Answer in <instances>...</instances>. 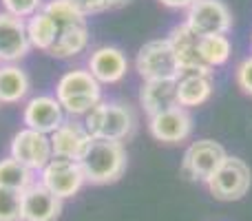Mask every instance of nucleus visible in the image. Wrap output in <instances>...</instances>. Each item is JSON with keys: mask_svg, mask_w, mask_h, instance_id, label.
Returning a JSON list of instances; mask_svg holds the SVG:
<instances>
[{"mask_svg": "<svg viewBox=\"0 0 252 221\" xmlns=\"http://www.w3.org/2000/svg\"><path fill=\"white\" fill-rule=\"evenodd\" d=\"M226 151L221 144L213 142V139H199L195 142L184 155V173L190 179H199V182H208L217 168L226 159Z\"/></svg>", "mask_w": 252, "mask_h": 221, "instance_id": "obj_10", "label": "nucleus"}, {"mask_svg": "<svg viewBox=\"0 0 252 221\" xmlns=\"http://www.w3.org/2000/svg\"><path fill=\"white\" fill-rule=\"evenodd\" d=\"M56 100L60 102L62 111L71 115H87L102 102L100 82L84 69L66 71L58 80Z\"/></svg>", "mask_w": 252, "mask_h": 221, "instance_id": "obj_3", "label": "nucleus"}, {"mask_svg": "<svg viewBox=\"0 0 252 221\" xmlns=\"http://www.w3.org/2000/svg\"><path fill=\"white\" fill-rule=\"evenodd\" d=\"M27 35H29L31 47L49 53V49H51L53 42H56L58 27H56V22H53V18L49 16V13L38 11L35 16L29 18V22H27Z\"/></svg>", "mask_w": 252, "mask_h": 221, "instance_id": "obj_21", "label": "nucleus"}, {"mask_svg": "<svg viewBox=\"0 0 252 221\" xmlns=\"http://www.w3.org/2000/svg\"><path fill=\"white\" fill-rule=\"evenodd\" d=\"M128 71V60L118 47H97L89 58V73L100 84H115Z\"/></svg>", "mask_w": 252, "mask_h": 221, "instance_id": "obj_16", "label": "nucleus"}, {"mask_svg": "<svg viewBox=\"0 0 252 221\" xmlns=\"http://www.w3.org/2000/svg\"><path fill=\"white\" fill-rule=\"evenodd\" d=\"M62 215V199L40 184H31L22 192V221H58Z\"/></svg>", "mask_w": 252, "mask_h": 221, "instance_id": "obj_13", "label": "nucleus"}, {"mask_svg": "<svg viewBox=\"0 0 252 221\" xmlns=\"http://www.w3.org/2000/svg\"><path fill=\"white\" fill-rule=\"evenodd\" d=\"M168 42L182 71H210L201 56V35L190 31L186 25L175 27L168 35Z\"/></svg>", "mask_w": 252, "mask_h": 221, "instance_id": "obj_15", "label": "nucleus"}, {"mask_svg": "<svg viewBox=\"0 0 252 221\" xmlns=\"http://www.w3.org/2000/svg\"><path fill=\"white\" fill-rule=\"evenodd\" d=\"M49 139H51L53 157H64V159L73 161H80V157L87 153V148L93 142L87 126L78 124V122H62Z\"/></svg>", "mask_w": 252, "mask_h": 221, "instance_id": "obj_11", "label": "nucleus"}, {"mask_svg": "<svg viewBox=\"0 0 252 221\" xmlns=\"http://www.w3.org/2000/svg\"><path fill=\"white\" fill-rule=\"evenodd\" d=\"M151 133L155 139L166 144H177L182 139H186L192 130V117L188 115L186 109L177 106V109H170L166 113L151 117Z\"/></svg>", "mask_w": 252, "mask_h": 221, "instance_id": "obj_17", "label": "nucleus"}, {"mask_svg": "<svg viewBox=\"0 0 252 221\" xmlns=\"http://www.w3.org/2000/svg\"><path fill=\"white\" fill-rule=\"evenodd\" d=\"M80 13L89 16V13H100L106 9H115V0H69Z\"/></svg>", "mask_w": 252, "mask_h": 221, "instance_id": "obj_26", "label": "nucleus"}, {"mask_svg": "<svg viewBox=\"0 0 252 221\" xmlns=\"http://www.w3.org/2000/svg\"><path fill=\"white\" fill-rule=\"evenodd\" d=\"M213 93L210 71H182L177 78V100L182 109L201 106Z\"/></svg>", "mask_w": 252, "mask_h": 221, "instance_id": "obj_19", "label": "nucleus"}, {"mask_svg": "<svg viewBox=\"0 0 252 221\" xmlns=\"http://www.w3.org/2000/svg\"><path fill=\"white\" fill-rule=\"evenodd\" d=\"M135 66L146 82L148 80H177L182 73V66L175 58L168 38L151 40V42L144 44L137 53Z\"/></svg>", "mask_w": 252, "mask_h": 221, "instance_id": "obj_5", "label": "nucleus"}, {"mask_svg": "<svg viewBox=\"0 0 252 221\" xmlns=\"http://www.w3.org/2000/svg\"><path fill=\"white\" fill-rule=\"evenodd\" d=\"M0 221H22V192L0 188Z\"/></svg>", "mask_w": 252, "mask_h": 221, "instance_id": "obj_24", "label": "nucleus"}, {"mask_svg": "<svg viewBox=\"0 0 252 221\" xmlns=\"http://www.w3.org/2000/svg\"><path fill=\"white\" fill-rule=\"evenodd\" d=\"M22 122L27 124V128L38 130V133H44V135H51L53 130L64 122V113H62V106L56 97L38 95V97H31L25 104Z\"/></svg>", "mask_w": 252, "mask_h": 221, "instance_id": "obj_12", "label": "nucleus"}, {"mask_svg": "<svg viewBox=\"0 0 252 221\" xmlns=\"http://www.w3.org/2000/svg\"><path fill=\"white\" fill-rule=\"evenodd\" d=\"M31 42L27 25L16 16L0 11V62H16L29 53Z\"/></svg>", "mask_w": 252, "mask_h": 221, "instance_id": "obj_14", "label": "nucleus"}, {"mask_svg": "<svg viewBox=\"0 0 252 221\" xmlns=\"http://www.w3.org/2000/svg\"><path fill=\"white\" fill-rule=\"evenodd\" d=\"M31 89L29 75L16 64L0 66V104H16L25 100Z\"/></svg>", "mask_w": 252, "mask_h": 221, "instance_id": "obj_20", "label": "nucleus"}, {"mask_svg": "<svg viewBox=\"0 0 252 221\" xmlns=\"http://www.w3.org/2000/svg\"><path fill=\"white\" fill-rule=\"evenodd\" d=\"M2 7L4 13L22 20V18H31L38 13L42 7V0H2Z\"/></svg>", "mask_w": 252, "mask_h": 221, "instance_id": "obj_25", "label": "nucleus"}, {"mask_svg": "<svg viewBox=\"0 0 252 221\" xmlns=\"http://www.w3.org/2000/svg\"><path fill=\"white\" fill-rule=\"evenodd\" d=\"M126 2H130V0H115V7H124Z\"/></svg>", "mask_w": 252, "mask_h": 221, "instance_id": "obj_29", "label": "nucleus"}, {"mask_svg": "<svg viewBox=\"0 0 252 221\" xmlns=\"http://www.w3.org/2000/svg\"><path fill=\"white\" fill-rule=\"evenodd\" d=\"M31 184H33V170L31 168H27L25 164H20L13 157L0 161V188L25 192Z\"/></svg>", "mask_w": 252, "mask_h": 221, "instance_id": "obj_22", "label": "nucleus"}, {"mask_svg": "<svg viewBox=\"0 0 252 221\" xmlns=\"http://www.w3.org/2000/svg\"><path fill=\"white\" fill-rule=\"evenodd\" d=\"M42 11L49 13L58 27L56 42L49 49V56L62 58V60L80 56L89 44L87 16L80 13L69 0H49Z\"/></svg>", "mask_w": 252, "mask_h": 221, "instance_id": "obj_1", "label": "nucleus"}, {"mask_svg": "<svg viewBox=\"0 0 252 221\" xmlns=\"http://www.w3.org/2000/svg\"><path fill=\"white\" fill-rule=\"evenodd\" d=\"M80 168L89 184H113L118 182L126 170V151L122 142H106L93 139L91 146L80 157Z\"/></svg>", "mask_w": 252, "mask_h": 221, "instance_id": "obj_2", "label": "nucleus"}, {"mask_svg": "<svg viewBox=\"0 0 252 221\" xmlns=\"http://www.w3.org/2000/svg\"><path fill=\"white\" fill-rule=\"evenodd\" d=\"M84 173L78 161L64 159V157H53L42 168V186L51 190L58 199L73 197L84 186Z\"/></svg>", "mask_w": 252, "mask_h": 221, "instance_id": "obj_8", "label": "nucleus"}, {"mask_svg": "<svg viewBox=\"0 0 252 221\" xmlns=\"http://www.w3.org/2000/svg\"><path fill=\"white\" fill-rule=\"evenodd\" d=\"M11 157L31 170H42L53 159L51 139L38 130L22 128L11 139Z\"/></svg>", "mask_w": 252, "mask_h": 221, "instance_id": "obj_9", "label": "nucleus"}, {"mask_svg": "<svg viewBox=\"0 0 252 221\" xmlns=\"http://www.w3.org/2000/svg\"><path fill=\"white\" fill-rule=\"evenodd\" d=\"M135 113L124 102H100L91 113H87L89 135L93 139L106 142H124L135 128Z\"/></svg>", "mask_w": 252, "mask_h": 221, "instance_id": "obj_4", "label": "nucleus"}, {"mask_svg": "<svg viewBox=\"0 0 252 221\" xmlns=\"http://www.w3.org/2000/svg\"><path fill=\"white\" fill-rule=\"evenodd\" d=\"M186 27L201 38L208 35H226L232 27L230 9L221 0H197L188 7Z\"/></svg>", "mask_w": 252, "mask_h": 221, "instance_id": "obj_7", "label": "nucleus"}, {"mask_svg": "<svg viewBox=\"0 0 252 221\" xmlns=\"http://www.w3.org/2000/svg\"><path fill=\"white\" fill-rule=\"evenodd\" d=\"M201 56L208 69L221 66L230 58V40L226 35H208L201 38Z\"/></svg>", "mask_w": 252, "mask_h": 221, "instance_id": "obj_23", "label": "nucleus"}, {"mask_svg": "<svg viewBox=\"0 0 252 221\" xmlns=\"http://www.w3.org/2000/svg\"><path fill=\"white\" fill-rule=\"evenodd\" d=\"M139 102L151 117L177 109V80H148L139 91Z\"/></svg>", "mask_w": 252, "mask_h": 221, "instance_id": "obj_18", "label": "nucleus"}, {"mask_svg": "<svg viewBox=\"0 0 252 221\" xmlns=\"http://www.w3.org/2000/svg\"><path fill=\"white\" fill-rule=\"evenodd\" d=\"M237 84L241 87V91L252 95V56L246 58L239 66H237Z\"/></svg>", "mask_w": 252, "mask_h": 221, "instance_id": "obj_27", "label": "nucleus"}, {"mask_svg": "<svg viewBox=\"0 0 252 221\" xmlns=\"http://www.w3.org/2000/svg\"><path fill=\"white\" fill-rule=\"evenodd\" d=\"M161 4H166V7H173V9H182V7H190V4H195L197 0H159Z\"/></svg>", "mask_w": 252, "mask_h": 221, "instance_id": "obj_28", "label": "nucleus"}, {"mask_svg": "<svg viewBox=\"0 0 252 221\" xmlns=\"http://www.w3.org/2000/svg\"><path fill=\"white\" fill-rule=\"evenodd\" d=\"M250 166L239 157H226L217 173L208 179V190L219 201H237L250 190Z\"/></svg>", "mask_w": 252, "mask_h": 221, "instance_id": "obj_6", "label": "nucleus"}]
</instances>
